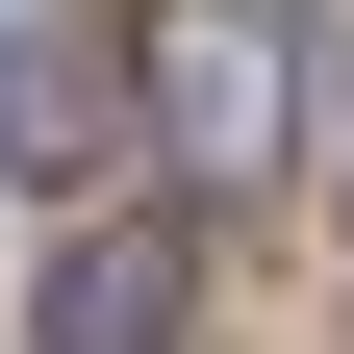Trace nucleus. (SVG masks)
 Segmentation results:
<instances>
[{
    "label": "nucleus",
    "instance_id": "1",
    "mask_svg": "<svg viewBox=\"0 0 354 354\" xmlns=\"http://www.w3.org/2000/svg\"><path fill=\"white\" fill-rule=\"evenodd\" d=\"M51 354H203V228H177V203L76 228L51 253Z\"/></svg>",
    "mask_w": 354,
    "mask_h": 354
},
{
    "label": "nucleus",
    "instance_id": "2",
    "mask_svg": "<svg viewBox=\"0 0 354 354\" xmlns=\"http://www.w3.org/2000/svg\"><path fill=\"white\" fill-rule=\"evenodd\" d=\"M152 102H177V152H253V127H279V26H253V0H177L152 26Z\"/></svg>",
    "mask_w": 354,
    "mask_h": 354
},
{
    "label": "nucleus",
    "instance_id": "3",
    "mask_svg": "<svg viewBox=\"0 0 354 354\" xmlns=\"http://www.w3.org/2000/svg\"><path fill=\"white\" fill-rule=\"evenodd\" d=\"M76 152H102V76L76 51H0V177H76Z\"/></svg>",
    "mask_w": 354,
    "mask_h": 354
}]
</instances>
